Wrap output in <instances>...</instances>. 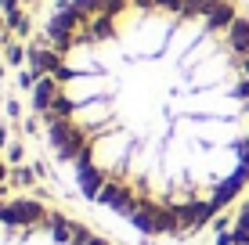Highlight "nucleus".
I'll return each instance as SVG.
<instances>
[{
	"mask_svg": "<svg viewBox=\"0 0 249 245\" xmlns=\"http://www.w3.org/2000/svg\"><path fill=\"white\" fill-rule=\"evenodd\" d=\"M33 101L76 184L152 234H195L249 184V18L231 0H65Z\"/></svg>",
	"mask_w": 249,
	"mask_h": 245,
	"instance_id": "obj_1",
	"label": "nucleus"
},
{
	"mask_svg": "<svg viewBox=\"0 0 249 245\" xmlns=\"http://www.w3.org/2000/svg\"><path fill=\"white\" fill-rule=\"evenodd\" d=\"M0 245H108L69 213L33 198H0Z\"/></svg>",
	"mask_w": 249,
	"mask_h": 245,
	"instance_id": "obj_2",
	"label": "nucleus"
},
{
	"mask_svg": "<svg viewBox=\"0 0 249 245\" xmlns=\"http://www.w3.org/2000/svg\"><path fill=\"white\" fill-rule=\"evenodd\" d=\"M217 245H249V206H246L231 224H228V231L220 234V242H217Z\"/></svg>",
	"mask_w": 249,
	"mask_h": 245,
	"instance_id": "obj_3",
	"label": "nucleus"
}]
</instances>
